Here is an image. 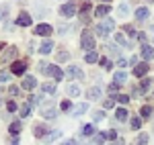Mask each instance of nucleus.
<instances>
[{"mask_svg":"<svg viewBox=\"0 0 154 145\" xmlns=\"http://www.w3.org/2000/svg\"><path fill=\"white\" fill-rule=\"evenodd\" d=\"M113 29H115V21H113V19H105L103 23L97 27V35L105 37V35H109V33H111Z\"/></svg>","mask_w":154,"mask_h":145,"instance_id":"obj_1","label":"nucleus"},{"mask_svg":"<svg viewBox=\"0 0 154 145\" xmlns=\"http://www.w3.org/2000/svg\"><path fill=\"white\" fill-rule=\"evenodd\" d=\"M80 45H82V49H86V51H93V49H95V37H93L91 31H82Z\"/></svg>","mask_w":154,"mask_h":145,"instance_id":"obj_2","label":"nucleus"},{"mask_svg":"<svg viewBox=\"0 0 154 145\" xmlns=\"http://www.w3.org/2000/svg\"><path fill=\"white\" fill-rule=\"evenodd\" d=\"M74 12H76V6H74V2H66L64 6H60V14H62V16H66V19H68V16H72Z\"/></svg>","mask_w":154,"mask_h":145,"instance_id":"obj_3","label":"nucleus"},{"mask_svg":"<svg viewBox=\"0 0 154 145\" xmlns=\"http://www.w3.org/2000/svg\"><path fill=\"white\" fill-rule=\"evenodd\" d=\"M66 74H68L70 78H76V80H82V78H84L82 70H80L78 65H68V70H66Z\"/></svg>","mask_w":154,"mask_h":145,"instance_id":"obj_4","label":"nucleus"},{"mask_svg":"<svg viewBox=\"0 0 154 145\" xmlns=\"http://www.w3.org/2000/svg\"><path fill=\"white\" fill-rule=\"evenodd\" d=\"M25 70H27V63H23V61H14L11 65V72L14 74V76H21V74H25Z\"/></svg>","mask_w":154,"mask_h":145,"instance_id":"obj_5","label":"nucleus"},{"mask_svg":"<svg viewBox=\"0 0 154 145\" xmlns=\"http://www.w3.org/2000/svg\"><path fill=\"white\" fill-rule=\"evenodd\" d=\"M51 31H54V29H51L49 25H37V27H35V35H39V37H41V35L48 37Z\"/></svg>","mask_w":154,"mask_h":145,"instance_id":"obj_6","label":"nucleus"},{"mask_svg":"<svg viewBox=\"0 0 154 145\" xmlns=\"http://www.w3.org/2000/svg\"><path fill=\"white\" fill-rule=\"evenodd\" d=\"M37 86V80L33 78V76H25V80H23V88L25 90H33Z\"/></svg>","mask_w":154,"mask_h":145,"instance_id":"obj_7","label":"nucleus"},{"mask_svg":"<svg viewBox=\"0 0 154 145\" xmlns=\"http://www.w3.org/2000/svg\"><path fill=\"white\" fill-rule=\"evenodd\" d=\"M86 109H88V104H86V102H80V104H76V106L72 109V115H74V117H80V115L86 112Z\"/></svg>","mask_w":154,"mask_h":145,"instance_id":"obj_8","label":"nucleus"},{"mask_svg":"<svg viewBox=\"0 0 154 145\" xmlns=\"http://www.w3.org/2000/svg\"><path fill=\"white\" fill-rule=\"evenodd\" d=\"M140 53H142V57H144V59L148 61V59H152V57H154V47H150V45H144Z\"/></svg>","mask_w":154,"mask_h":145,"instance_id":"obj_9","label":"nucleus"},{"mask_svg":"<svg viewBox=\"0 0 154 145\" xmlns=\"http://www.w3.org/2000/svg\"><path fill=\"white\" fill-rule=\"evenodd\" d=\"M60 137H62V131H51V133H48L43 137V143H51V141H56Z\"/></svg>","mask_w":154,"mask_h":145,"instance_id":"obj_10","label":"nucleus"},{"mask_svg":"<svg viewBox=\"0 0 154 145\" xmlns=\"http://www.w3.org/2000/svg\"><path fill=\"white\" fill-rule=\"evenodd\" d=\"M148 70H150V68H148V63H140V65H136L134 74L140 78V76H146V74H148Z\"/></svg>","mask_w":154,"mask_h":145,"instance_id":"obj_11","label":"nucleus"},{"mask_svg":"<svg viewBox=\"0 0 154 145\" xmlns=\"http://www.w3.org/2000/svg\"><path fill=\"white\" fill-rule=\"evenodd\" d=\"M148 16H150V10H148V8H144V6L136 10V19H138V21H146Z\"/></svg>","mask_w":154,"mask_h":145,"instance_id":"obj_12","label":"nucleus"},{"mask_svg":"<svg viewBox=\"0 0 154 145\" xmlns=\"http://www.w3.org/2000/svg\"><path fill=\"white\" fill-rule=\"evenodd\" d=\"M17 25H19V27H29V25H31V16L23 12V14H21V16L17 19Z\"/></svg>","mask_w":154,"mask_h":145,"instance_id":"obj_13","label":"nucleus"},{"mask_svg":"<svg viewBox=\"0 0 154 145\" xmlns=\"http://www.w3.org/2000/svg\"><path fill=\"white\" fill-rule=\"evenodd\" d=\"M113 80H115V84H117V86L125 84V80H128V74H125V72H117L115 76H113Z\"/></svg>","mask_w":154,"mask_h":145,"instance_id":"obj_14","label":"nucleus"},{"mask_svg":"<svg viewBox=\"0 0 154 145\" xmlns=\"http://www.w3.org/2000/svg\"><path fill=\"white\" fill-rule=\"evenodd\" d=\"M88 98H91V100H99V98H101V88H99V86H93V88L88 90Z\"/></svg>","mask_w":154,"mask_h":145,"instance_id":"obj_15","label":"nucleus"},{"mask_svg":"<svg viewBox=\"0 0 154 145\" xmlns=\"http://www.w3.org/2000/svg\"><path fill=\"white\" fill-rule=\"evenodd\" d=\"M41 115H43L45 119H54V117H56V109H54V106H43V109H41Z\"/></svg>","mask_w":154,"mask_h":145,"instance_id":"obj_16","label":"nucleus"},{"mask_svg":"<svg viewBox=\"0 0 154 145\" xmlns=\"http://www.w3.org/2000/svg\"><path fill=\"white\" fill-rule=\"evenodd\" d=\"M51 47H54V43H51V41H43V43H41V47H39V51H41L43 55H48V53H51Z\"/></svg>","mask_w":154,"mask_h":145,"instance_id":"obj_17","label":"nucleus"},{"mask_svg":"<svg viewBox=\"0 0 154 145\" xmlns=\"http://www.w3.org/2000/svg\"><path fill=\"white\" fill-rule=\"evenodd\" d=\"M49 74H51V76H54L56 80H62V78H64V72L60 70L58 65H51V70H49Z\"/></svg>","mask_w":154,"mask_h":145,"instance_id":"obj_18","label":"nucleus"},{"mask_svg":"<svg viewBox=\"0 0 154 145\" xmlns=\"http://www.w3.org/2000/svg\"><path fill=\"white\" fill-rule=\"evenodd\" d=\"M14 55H17V49H14V47H11V49H6V51L2 53V59H4V61H8V59H12Z\"/></svg>","mask_w":154,"mask_h":145,"instance_id":"obj_19","label":"nucleus"},{"mask_svg":"<svg viewBox=\"0 0 154 145\" xmlns=\"http://www.w3.org/2000/svg\"><path fill=\"white\" fill-rule=\"evenodd\" d=\"M115 119H117V121H125V119H128V109H123V106H121V109H117Z\"/></svg>","mask_w":154,"mask_h":145,"instance_id":"obj_20","label":"nucleus"},{"mask_svg":"<svg viewBox=\"0 0 154 145\" xmlns=\"http://www.w3.org/2000/svg\"><path fill=\"white\" fill-rule=\"evenodd\" d=\"M33 133L37 135V137H45L48 135V127H43V125H35V131Z\"/></svg>","mask_w":154,"mask_h":145,"instance_id":"obj_21","label":"nucleus"},{"mask_svg":"<svg viewBox=\"0 0 154 145\" xmlns=\"http://www.w3.org/2000/svg\"><path fill=\"white\" fill-rule=\"evenodd\" d=\"M41 90H43L45 94H54V92H56V84H51V82H45V84L41 86Z\"/></svg>","mask_w":154,"mask_h":145,"instance_id":"obj_22","label":"nucleus"},{"mask_svg":"<svg viewBox=\"0 0 154 145\" xmlns=\"http://www.w3.org/2000/svg\"><path fill=\"white\" fill-rule=\"evenodd\" d=\"M84 59H86V63H95V61H99V55H97L95 51H88Z\"/></svg>","mask_w":154,"mask_h":145,"instance_id":"obj_23","label":"nucleus"},{"mask_svg":"<svg viewBox=\"0 0 154 145\" xmlns=\"http://www.w3.org/2000/svg\"><path fill=\"white\" fill-rule=\"evenodd\" d=\"M101 68H103V70H107V72H109V70H111V68H113V63H111V59H107V57H101Z\"/></svg>","mask_w":154,"mask_h":145,"instance_id":"obj_24","label":"nucleus"},{"mask_svg":"<svg viewBox=\"0 0 154 145\" xmlns=\"http://www.w3.org/2000/svg\"><path fill=\"white\" fill-rule=\"evenodd\" d=\"M68 94H70V96H78V94H80V88L76 84H70L68 86Z\"/></svg>","mask_w":154,"mask_h":145,"instance_id":"obj_25","label":"nucleus"},{"mask_svg":"<svg viewBox=\"0 0 154 145\" xmlns=\"http://www.w3.org/2000/svg\"><path fill=\"white\" fill-rule=\"evenodd\" d=\"M82 135H95V125H84L82 127Z\"/></svg>","mask_w":154,"mask_h":145,"instance_id":"obj_26","label":"nucleus"},{"mask_svg":"<svg viewBox=\"0 0 154 145\" xmlns=\"http://www.w3.org/2000/svg\"><path fill=\"white\" fill-rule=\"evenodd\" d=\"M107 12H109V4H103L97 8V16H107Z\"/></svg>","mask_w":154,"mask_h":145,"instance_id":"obj_27","label":"nucleus"},{"mask_svg":"<svg viewBox=\"0 0 154 145\" xmlns=\"http://www.w3.org/2000/svg\"><path fill=\"white\" fill-rule=\"evenodd\" d=\"M148 88H150V78H144L142 82H140V92H146V90H148Z\"/></svg>","mask_w":154,"mask_h":145,"instance_id":"obj_28","label":"nucleus"},{"mask_svg":"<svg viewBox=\"0 0 154 145\" xmlns=\"http://www.w3.org/2000/svg\"><path fill=\"white\" fill-rule=\"evenodd\" d=\"M8 131H11L12 135H19V131H21V123H19V121H14V123L11 125V129H8Z\"/></svg>","mask_w":154,"mask_h":145,"instance_id":"obj_29","label":"nucleus"},{"mask_svg":"<svg viewBox=\"0 0 154 145\" xmlns=\"http://www.w3.org/2000/svg\"><path fill=\"white\" fill-rule=\"evenodd\" d=\"M115 41H117L119 45H123V47H130V43H128V39L123 35H115Z\"/></svg>","mask_w":154,"mask_h":145,"instance_id":"obj_30","label":"nucleus"},{"mask_svg":"<svg viewBox=\"0 0 154 145\" xmlns=\"http://www.w3.org/2000/svg\"><path fill=\"white\" fill-rule=\"evenodd\" d=\"M49 70H51V65H49V63H45V61H41V63H39V72H41V74H49Z\"/></svg>","mask_w":154,"mask_h":145,"instance_id":"obj_31","label":"nucleus"},{"mask_svg":"<svg viewBox=\"0 0 154 145\" xmlns=\"http://www.w3.org/2000/svg\"><path fill=\"white\" fill-rule=\"evenodd\" d=\"M29 115H31V106L29 104H23L21 106V117H29Z\"/></svg>","mask_w":154,"mask_h":145,"instance_id":"obj_32","label":"nucleus"},{"mask_svg":"<svg viewBox=\"0 0 154 145\" xmlns=\"http://www.w3.org/2000/svg\"><path fill=\"white\" fill-rule=\"evenodd\" d=\"M148 143V135L142 133V135H138V145H146Z\"/></svg>","mask_w":154,"mask_h":145,"instance_id":"obj_33","label":"nucleus"},{"mask_svg":"<svg viewBox=\"0 0 154 145\" xmlns=\"http://www.w3.org/2000/svg\"><path fill=\"white\" fill-rule=\"evenodd\" d=\"M140 125H142L140 117H134V119H131V129H140Z\"/></svg>","mask_w":154,"mask_h":145,"instance_id":"obj_34","label":"nucleus"},{"mask_svg":"<svg viewBox=\"0 0 154 145\" xmlns=\"http://www.w3.org/2000/svg\"><path fill=\"white\" fill-rule=\"evenodd\" d=\"M140 112H142V117H150L152 115V106H142Z\"/></svg>","mask_w":154,"mask_h":145,"instance_id":"obj_35","label":"nucleus"},{"mask_svg":"<svg viewBox=\"0 0 154 145\" xmlns=\"http://www.w3.org/2000/svg\"><path fill=\"white\" fill-rule=\"evenodd\" d=\"M93 119H95L97 123H99V121H103V119H105V112H101V110H97L95 115H93Z\"/></svg>","mask_w":154,"mask_h":145,"instance_id":"obj_36","label":"nucleus"},{"mask_svg":"<svg viewBox=\"0 0 154 145\" xmlns=\"http://www.w3.org/2000/svg\"><path fill=\"white\" fill-rule=\"evenodd\" d=\"M117 102H121V104H128V102H130V96H123V94H117Z\"/></svg>","mask_w":154,"mask_h":145,"instance_id":"obj_37","label":"nucleus"},{"mask_svg":"<svg viewBox=\"0 0 154 145\" xmlns=\"http://www.w3.org/2000/svg\"><path fill=\"white\" fill-rule=\"evenodd\" d=\"M103 135H105V139H111V141H115V137H117L115 131H107V133H103Z\"/></svg>","mask_w":154,"mask_h":145,"instance_id":"obj_38","label":"nucleus"},{"mask_svg":"<svg viewBox=\"0 0 154 145\" xmlns=\"http://www.w3.org/2000/svg\"><path fill=\"white\" fill-rule=\"evenodd\" d=\"M113 104H115V100H113V98H107L105 102H103V106H105V109H113Z\"/></svg>","mask_w":154,"mask_h":145,"instance_id":"obj_39","label":"nucleus"},{"mask_svg":"<svg viewBox=\"0 0 154 145\" xmlns=\"http://www.w3.org/2000/svg\"><path fill=\"white\" fill-rule=\"evenodd\" d=\"M119 12H121V16H125V14L130 12V6H128V4H121V6H119Z\"/></svg>","mask_w":154,"mask_h":145,"instance_id":"obj_40","label":"nucleus"},{"mask_svg":"<svg viewBox=\"0 0 154 145\" xmlns=\"http://www.w3.org/2000/svg\"><path fill=\"white\" fill-rule=\"evenodd\" d=\"M125 33H128L130 37H136V29H134L131 25H128V27H125Z\"/></svg>","mask_w":154,"mask_h":145,"instance_id":"obj_41","label":"nucleus"},{"mask_svg":"<svg viewBox=\"0 0 154 145\" xmlns=\"http://www.w3.org/2000/svg\"><path fill=\"white\" fill-rule=\"evenodd\" d=\"M68 57H70V55H68L66 51H62V53H58V61H68Z\"/></svg>","mask_w":154,"mask_h":145,"instance_id":"obj_42","label":"nucleus"},{"mask_svg":"<svg viewBox=\"0 0 154 145\" xmlns=\"http://www.w3.org/2000/svg\"><path fill=\"white\" fill-rule=\"evenodd\" d=\"M103 141H105V135H97L95 137V145H103Z\"/></svg>","mask_w":154,"mask_h":145,"instance_id":"obj_43","label":"nucleus"},{"mask_svg":"<svg viewBox=\"0 0 154 145\" xmlns=\"http://www.w3.org/2000/svg\"><path fill=\"white\" fill-rule=\"evenodd\" d=\"M60 106H62V110H70V100H64V102H62V104H60Z\"/></svg>","mask_w":154,"mask_h":145,"instance_id":"obj_44","label":"nucleus"},{"mask_svg":"<svg viewBox=\"0 0 154 145\" xmlns=\"http://www.w3.org/2000/svg\"><path fill=\"white\" fill-rule=\"evenodd\" d=\"M88 10H91V4H82L80 12H82V14H88Z\"/></svg>","mask_w":154,"mask_h":145,"instance_id":"obj_45","label":"nucleus"},{"mask_svg":"<svg viewBox=\"0 0 154 145\" xmlns=\"http://www.w3.org/2000/svg\"><path fill=\"white\" fill-rule=\"evenodd\" d=\"M8 92H11L12 96H17V94H19V88H17V86H11V88H8Z\"/></svg>","mask_w":154,"mask_h":145,"instance_id":"obj_46","label":"nucleus"},{"mask_svg":"<svg viewBox=\"0 0 154 145\" xmlns=\"http://www.w3.org/2000/svg\"><path fill=\"white\" fill-rule=\"evenodd\" d=\"M8 80V72H0V82H6Z\"/></svg>","mask_w":154,"mask_h":145,"instance_id":"obj_47","label":"nucleus"},{"mask_svg":"<svg viewBox=\"0 0 154 145\" xmlns=\"http://www.w3.org/2000/svg\"><path fill=\"white\" fill-rule=\"evenodd\" d=\"M109 47V53H113V55H117V47L115 45H107Z\"/></svg>","mask_w":154,"mask_h":145,"instance_id":"obj_48","label":"nucleus"},{"mask_svg":"<svg viewBox=\"0 0 154 145\" xmlns=\"http://www.w3.org/2000/svg\"><path fill=\"white\" fill-rule=\"evenodd\" d=\"M117 65H119V68H125V65H128V61H125V59H119Z\"/></svg>","mask_w":154,"mask_h":145,"instance_id":"obj_49","label":"nucleus"},{"mask_svg":"<svg viewBox=\"0 0 154 145\" xmlns=\"http://www.w3.org/2000/svg\"><path fill=\"white\" fill-rule=\"evenodd\" d=\"M8 110H11V112H12V110H17V104H14V102H8Z\"/></svg>","mask_w":154,"mask_h":145,"instance_id":"obj_50","label":"nucleus"},{"mask_svg":"<svg viewBox=\"0 0 154 145\" xmlns=\"http://www.w3.org/2000/svg\"><path fill=\"white\" fill-rule=\"evenodd\" d=\"M64 145H76V141H74V139H70V141H66Z\"/></svg>","mask_w":154,"mask_h":145,"instance_id":"obj_51","label":"nucleus"},{"mask_svg":"<svg viewBox=\"0 0 154 145\" xmlns=\"http://www.w3.org/2000/svg\"><path fill=\"white\" fill-rule=\"evenodd\" d=\"M113 145H123V141H113Z\"/></svg>","mask_w":154,"mask_h":145,"instance_id":"obj_52","label":"nucleus"},{"mask_svg":"<svg viewBox=\"0 0 154 145\" xmlns=\"http://www.w3.org/2000/svg\"><path fill=\"white\" fill-rule=\"evenodd\" d=\"M11 145H19V141H17V139H14V141H12V143Z\"/></svg>","mask_w":154,"mask_h":145,"instance_id":"obj_53","label":"nucleus"},{"mask_svg":"<svg viewBox=\"0 0 154 145\" xmlns=\"http://www.w3.org/2000/svg\"><path fill=\"white\" fill-rule=\"evenodd\" d=\"M103 2H107V4H109V2H111V0H103Z\"/></svg>","mask_w":154,"mask_h":145,"instance_id":"obj_54","label":"nucleus"},{"mask_svg":"<svg viewBox=\"0 0 154 145\" xmlns=\"http://www.w3.org/2000/svg\"><path fill=\"white\" fill-rule=\"evenodd\" d=\"M0 49H2V45H0Z\"/></svg>","mask_w":154,"mask_h":145,"instance_id":"obj_55","label":"nucleus"}]
</instances>
